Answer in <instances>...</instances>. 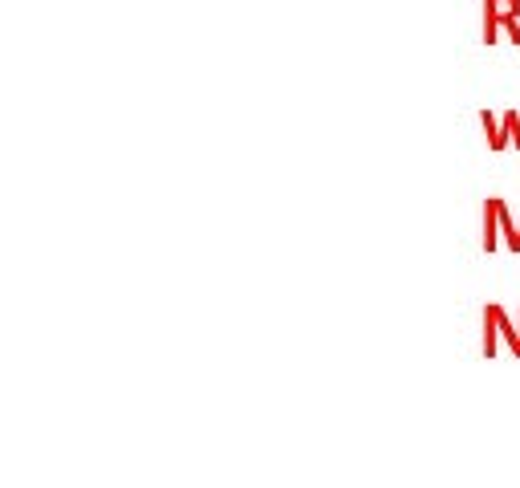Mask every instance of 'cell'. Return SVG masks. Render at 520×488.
<instances>
[{"instance_id":"cell-5","label":"cell","mask_w":520,"mask_h":488,"mask_svg":"<svg viewBox=\"0 0 520 488\" xmlns=\"http://www.w3.org/2000/svg\"><path fill=\"white\" fill-rule=\"evenodd\" d=\"M500 131H504V139H512V143L520 147V122H516V114H512V110L504 114V127H500Z\"/></svg>"},{"instance_id":"cell-3","label":"cell","mask_w":520,"mask_h":488,"mask_svg":"<svg viewBox=\"0 0 520 488\" xmlns=\"http://www.w3.org/2000/svg\"><path fill=\"white\" fill-rule=\"evenodd\" d=\"M484 322H492V326H500V330L508 334V342H512V350L520 354V330H512V326H508V318H504V310H500V305H488V310H484Z\"/></svg>"},{"instance_id":"cell-4","label":"cell","mask_w":520,"mask_h":488,"mask_svg":"<svg viewBox=\"0 0 520 488\" xmlns=\"http://www.w3.org/2000/svg\"><path fill=\"white\" fill-rule=\"evenodd\" d=\"M480 122H484V135H488V147H492V151H504V147H508V139H504V131L496 127V118H492V114L484 110V114H480Z\"/></svg>"},{"instance_id":"cell-1","label":"cell","mask_w":520,"mask_h":488,"mask_svg":"<svg viewBox=\"0 0 520 488\" xmlns=\"http://www.w3.org/2000/svg\"><path fill=\"white\" fill-rule=\"evenodd\" d=\"M516 13H520V0H484V41L492 45V41H496V29L508 25V41L520 45Z\"/></svg>"},{"instance_id":"cell-2","label":"cell","mask_w":520,"mask_h":488,"mask_svg":"<svg viewBox=\"0 0 520 488\" xmlns=\"http://www.w3.org/2000/svg\"><path fill=\"white\" fill-rule=\"evenodd\" d=\"M496 228L504 232L508 249L516 253V224L508 220V208H504V200H500V196H492V200H488V208H484V253H492V249H496Z\"/></svg>"},{"instance_id":"cell-6","label":"cell","mask_w":520,"mask_h":488,"mask_svg":"<svg viewBox=\"0 0 520 488\" xmlns=\"http://www.w3.org/2000/svg\"><path fill=\"white\" fill-rule=\"evenodd\" d=\"M516 253H520V224H516Z\"/></svg>"},{"instance_id":"cell-7","label":"cell","mask_w":520,"mask_h":488,"mask_svg":"<svg viewBox=\"0 0 520 488\" xmlns=\"http://www.w3.org/2000/svg\"><path fill=\"white\" fill-rule=\"evenodd\" d=\"M516 151H520V147H516Z\"/></svg>"}]
</instances>
